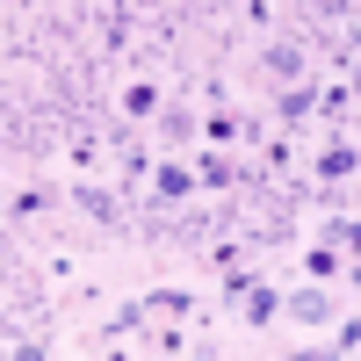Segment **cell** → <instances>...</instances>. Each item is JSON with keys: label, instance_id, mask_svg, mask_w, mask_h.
<instances>
[{"label": "cell", "instance_id": "obj_1", "mask_svg": "<svg viewBox=\"0 0 361 361\" xmlns=\"http://www.w3.org/2000/svg\"><path fill=\"white\" fill-rule=\"evenodd\" d=\"M333 304H340V296L325 289V282H304V289H289V296H282V311H289L296 325H333V318H340Z\"/></svg>", "mask_w": 361, "mask_h": 361}, {"label": "cell", "instance_id": "obj_2", "mask_svg": "<svg viewBox=\"0 0 361 361\" xmlns=\"http://www.w3.org/2000/svg\"><path fill=\"white\" fill-rule=\"evenodd\" d=\"M195 137L209 145V152H224V145H238V137H246V116H238V109H224V102H209V116L195 123Z\"/></svg>", "mask_w": 361, "mask_h": 361}, {"label": "cell", "instance_id": "obj_3", "mask_svg": "<svg viewBox=\"0 0 361 361\" xmlns=\"http://www.w3.org/2000/svg\"><path fill=\"white\" fill-rule=\"evenodd\" d=\"M238 304H246V311H238V325H253V333H260V325H275V318H282V289H275V282H253Z\"/></svg>", "mask_w": 361, "mask_h": 361}, {"label": "cell", "instance_id": "obj_4", "mask_svg": "<svg viewBox=\"0 0 361 361\" xmlns=\"http://www.w3.org/2000/svg\"><path fill=\"white\" fill-rule=\"evenodd\" d=\"M318 180L325 188H340V180H354V137H325V152H318Z\"/></svg>", "mask_w": 361, "mask_h": 361}, {"label": "cell", "instance_id": "obj_5", "mask_svg": "<svg viewBox=\"0 0 361 361\" xmlns=\"http://www.w3.org/2000/svg\"><path fill=\"white\" fill-rule=\"evenodd\" d=\"M347 267H354V253L325 246V238H318V246H304V275H311V282H325V289H333V282L347 275Z\"/></svg>", "mask_w": 361, "mask_h": 361}, {"label": "cell", "instance_id": "obj_6", "mask_svg": "<svg viewBox=\"0 0 361 361\" xmlns=\"http://www.w3.org/2000/svg\"><path fill=\"white\" fill-rule=\"evenodd\" d=\"M152 195H159L166 209H173V202H188V195H195V173L180 166V159H159V166H152Z\"/></svg>", "mask_w": 361, "mask_h": 361}, {"label": "cell", "instance_id": "obj_7", "mask_svg": "<svg viewBox=\"0 0 361 361\" xmlns=\"http://www.w3.org/2000/svg\"><path fill=\"white\" fill-rule=\"evenodd\" d=\"M159 109H166L159 80H130V87H123V123H152Z\"/></svg>", "mask_w": 361, "mask_h": 361}, {"label": "cell", "instance_id": "obj_8", "mask_svg": "<svg viewBox=\"0 0 361 361\" xmlns=\"http://www.w3.org/2000/svg\"><path fill=\"white\" fill-rule=\"evenodd\" d=\"M152 137H159V145H166V152H173V145H188V137H195V116H188V109H180V102H166V109L152 116Z\"/></svg>", "mask_w": 361, "mask_h": 361}, {"label": "cell", "instance_id": "obj_9", "mask_svg": "<svg viewBox=\"0 0 361 361\" xmlns=\"http://www.w3.org/2000/svg\"><path fill=\"white\" fill-rule=\"evenodd\" d=\"M145 311H152V318H166V325H180V318H195V296L188 289H152V296H145Z\"/></svg>", "mask_w": 361, "mask_h": 361}, {"label": "cell", "instance_id": "obj_10", "mask_svg": "<svg viewBox=\"0 0 361 361\" xmlns=\"http://www.w3.org/2000/svg\"><path fill=\"white\" fill-rule=\"evenodd\" d=\"M311 102H318V87H311V73L296 80V87H282V123H289V137H296V123L311 116Z\"/></svg>", "mask_w": 361, "mask_h": 361}, {"label": "cell", "instance_id": "obj_11", "mask_svg": "<svg viewBox=\"0 0 361 361\" xmlns=\"http://www.w3.org/2000/svg\"><path fill=\"white\" fill-rule=\"evenodd\" d=\"M267 73H275V80H304V51H296V44H275V51H267Z\"/></svg>", "mask_w": 361, "mask_h": 361}, {"label": "cell", "instance_id": "obj_12", "mask_svg": "<svg viewBox=\"0 0 361 361\" xmlns=\"http://www.w3.org/2000/svg\"><path fill=\"white\" fill-rule=\"evenodd\" d=\"M195 188H231V159L224 152H202L195 159Z\"/></svg>", "mask_w": 361, "mask_h": 361}, {"label": "cell", "instance_id": "obj_13", "mask_svg": "<svg viewBox=\"0 0 361 361\" xmlns=\"http://www.w3.org/2000/svg\"><path fill=\"white\" fill-rule=\"evenodd\" d=\"M58 202V188H15L8 195V217H37V209H51Z\"/></svg>", "mask_w": 361, "mask_h": 361}, {"label": "cell", "instance_id": "obj_14", "mask_svg": "<svg viewBox=\"0 0 361 361\" xmlns=\"http://www.w3.org/2000/svg\"><path fill=\"white\" fill-rule=\"evenodd\" d=\"M145 318H152V311H145V296H137V304H123V311H116V318H109V333H116V340H130V333H137V325H145Z\"/></svg>", "mask_w": 361, "mask_h": 361}, {"label": "cell", "instance_id": "obj_15", "mask_svg": "<svg viewBox=\"0 0 361 361\" xmlns=\"http://www.w3.org/2000/svg\"><path fill=\"white\" fill-rule=\"evenodd\" d=\"M260 275H253V267H224V304H238V296H246Z\"/></svg>", "mask_w": 361, "mask_h": 361}, {"label": "cell", "instance_id": "obj_16", "mask_svg": "<svg viewBox=\"0 0 361 361\" xmlns=\"http://www.w3.org/2000/svg\"><path fill=\"white\" fill-rule=\"evenodd\" d=\"M318 102H325V116H347V109H354V87H347V80H333Z\"/></svg>", "mask_w": 361, "mask_h": 361}, {"label": "cell", "instance_id": "obj_17", "mask_svg": "<svg viewBox=\"0 0 361 361\" xmlns=\"http://www.w3.org/2000/svg\"><path fill=\"white\" fill-rule=\"evenodd\" d=\"M159 354L180 361V354H188V333H180V325H166V333H159Z\"/></svg>", "mask_w": 361, "mask_h": 361}, {"label": "cell", "instance_id": "obj_18", "mask_svg": "<svg viewBox=\"0 0 361 361\" xmlns=\"http://www.w3.org/2000/svg\"><path fill=\"white\" fill-rule=\"evenodd\" d=\"M282 361H340V354H333V347H289Z\"/></svg>", "mask_w": 361, "mask_h": 361}, {"label": "cell", "instance_id": "obj_19", "mask_svg": "<svg viewBox=\"0 0 361 361\" xmlns=\"http://www.w3.org/2000/svg\"><path fill=\"white\" fill-rule=\"evenodd\" d=\"M8 361H51V347H44V340H22V347H15Z\"/></svg>", "mask_w": 361, "mask_h": 361}, {"label": "cell", "instance_id": "obj_20", "mask_svg": "<svg viewBox=\"0 0 361 361\" xmlns=\"http://www.w3.org/2000/svg\"><path fill=\"white\" fill-rule=\"evenodd\" d=\"M195 361H217V347H195Z\"/></svg>", "mask_w": 361, "mask_h": 361}]
</instances>
